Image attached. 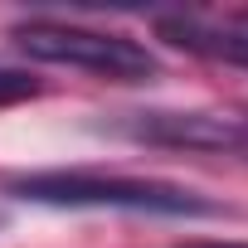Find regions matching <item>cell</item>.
Listing matches in <instances>:
<instances>
[{"mask_svg": "<svg viewBox=\"0 0 248 248\" xmlns=\"http://www.w3.org/2000/svg\"><path fill=\"white\" fill-rule=\"evenodd\" d=\"M30 97H39V78H30L20 68H0V107H15Z\"/></svg>", "mask_w": 248, "mask_h": 248, "instance_id": "5", "label": "cell"}, {"mask_svg": "<svg viewBox=\"0 0 248 248\" xmlns=\"http://www.w3.org/2000/svg\"><path fill=\"white\" fill-rule=\"evenodd\" d=\"M0 229H5V214H0Z\"/></svg>", "mask_w": 248, "mask_h": 248, "instance_id": "7", "label": "cell"}, {"mask_svg": "<svg viewBox=\"0 0 248 248\" xmlns=\"http://www.w3.org/2000/svg\"><path fill=\"white\" fill-rule=\"evenodd\" d=\"M156 34L185 54H200V59H214V63H233V68H248V34L243 30H229V25H209L200 15H166L156 25Z\"/></svg>", "mask_w": 248, "mask_h": 248, "instance_id": "4", "label": "cell"}, {"mask_svg": "<svg viewBox=\"0 0 248 248\" xmlns=\"http://www.w3.org/2000/svg\"><path fill=\"white\" fill-rule=\"evenodd\" d=\"M243 20H248V15H243Z\"/></svg>", "mask_w": 248, "mask_h": 248, "instance_id": "8", "label": "cell"}, {"mask_svg": "<svg viewBox=\"0 0 248 248\" xmlns=\"http://www.w3.org/2000/svg\"><path fill=\"white\" fill-rule=\"evenodd\" d=\"M15 44L39 59V63H63L107 83H151L161 78V63L146 44L112 34V30H88V25H63V20H30L15 25Z\"/></svg>", "mask_w": 248, "mask_h": 248, "instance_id": "2", "label": "cell"}, {"mask_svg": "<svg viewBox=\"0 0 248 248\" xmlns=\"http://www.w3.org/2000/svg\"><path fill=\"white\" fill-rule=\"evenodd\" d=\"M180 248H248V243H180Z\"/></svg>", "mask_w": 248, "mask_h": 248, "instance_id": "6", "label": "cell"}, {"mask_svg": "<svg viewBox=\"0 0 248 248\" xmlns=\"http://www.w3.org/2000/svg\"><path fill=\"white\" fill-rule=\"evenodd\" d=\"M10 195L54 209H127V214H161V219H214L219 204L200 190L170 180H137V175H97V170H34L10 175Z\"/></svg>", "mask_w": 248, "mask_h": 248, "instance_id": "1", "label": "cell"}, {"mask_svg": "<svg viewBox=\"0 0 248 248\" xmlns=\"http://www.w3.org/2000/svg\"><path fill=\"white\" fill-rule=\"evenodd\" d=\"M112 132L132 141H151V146H185V151H224L243 141V127L209 112H127L112 122Z\"/></svg>", "mask_w": 248, "mask_h": 248, "instance_id": "3", "label": "cell"}]
</instances>
